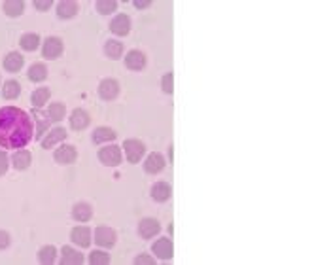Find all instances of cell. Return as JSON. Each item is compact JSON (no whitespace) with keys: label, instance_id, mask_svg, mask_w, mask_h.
<instances>
[{"label":"cell","instance_id":"27","mask_svg":"<svg viewBox=\"0 0 312 265\" xmlns=\"http://www.w3.org/2000/svg\"><path fill=\"white\" fill-rule=\"evenodd\" d=\"M49 97H51V91H49L47 87H40V89H36L34 93H32V97H30V102H32V106H34V108H42V106L49 100Z\"/></svg>","mask_w":312,"mask_h":265},{"label":"cell","instance_id":"5","mask_svg":"<svg viewBox=\"0 0 312 265\" xmlns=\"http://www.w3.org/2000/svg\"><path fill=\"white\" fill-rule=\"evenodd\" d=\"M116 239H118V235H116V231H114L112 227H104V225H100V227L95 229V242H97L99 246L112 248L114 244H116Z\"/></svg>","mask_w":312,"mask_h":265},{"label":"cell","instance_id":"15","mask_svg":"<svg viewBox=\"0 0 312 265\" xmlns=\"http://www.w3.org/2000/svg\"><path fill=\"white\" fill-rule=\"evenodd\" d=\"M70 239L76 242L78 246L87 248L91 244V229L85 227V225H80V227H74L70 233Z\"/></svg>","mask_w":312,"mask_h":265},{"label":"cell","instance_id":"10","mask_svg":"<svg viewBox=\"0 0 312 265\" xmlns=\"http://www.w3.org/2000/svg\"><path fill=\"white\" fill-rule=\"evenodd\" d=\"M161 231V224L155 218H144L138 224V233L142 239H153Z\"/></svg>","mask_w":312,"mask_h":265},{"label":"cell","instance_id":"38","mask_svg":"<svg viewBox=\"0 0 312 265\" xmlns=\"http://www.w3.org/2000/svg\"><path fill=\"white\" fill-rule=\"evenodd\" d=\"M51 4H53L51 0H36V2H34V6L38 8V10H42V12H44V10H47V8H51Z\"/></svg>","mask_w":312,"mask_h":265},{"label":"cell","instance_id":"16","mask_svg":"<svg viewBox=\"0 0 312 265\" xmlns=\"http://www.w3.org/2000/svg\"><path fill=\"white\" fill-rule=\"evenodd\" d=\"M65 138H66V131L63 129V127H55V129H51L47 133L46 138H42V148H44V150L53 148L57 146L61 140H65Z\"/></svg>","mask_w":312,"mask_h":265},{"label":"cell","instance_id":"18","mask_svg":"<svg viewBox=\"0 0 312 265\" xmlns=\"http://www.w3.org/2000/svg\"><path fill=\"white\" fill-rule=\"evenodd\" d=\"M30 163H32V155H30L29 150H17V152L12 155V165L17 169V171H25V169H29Z\"/></svg>","mask_w":312,"mask_h":265},{"label":"cell","instance_id":"1","mask_svg":"<svg viewBox=\"0 0 312 265\" xmlns=\"http://www.w3.org/2000/svg\"><path fill=\"white\" fill-rule=\"evenodd\" d=\"M32 133L34 123L25 110L15 106L0 108V148L21 150L34 138Z\"/></svg>","mask_w":312,"mask_h":265},{"label":"cell","instance_id":"20","mask_svg":"<svg viewBox=\"0 0 312 265\" xmlns=\"http://www.w3.org/2000/svg\"><path fill=\"white\" fill-rule=\"evenodd\" d=\"M23 55L17 51H12L8 53L6 57H4V68H6L8 72H19L21 68H23Z\"/></svg>","mask_w":312,"mask_h":265},{"label":"cell","instance_id":"22","mask_svg":"<svg viewBox=\"0 0 312 265\" xmlns=\"http://www.w3.org/2000/svg\"><path fill=\"white\" fill-rule=\"evenodd\" d=\"M76 13H78L76 2H72V0H63V2H59V6H57V15H59L61 19L76 17Z\"/></svg>","mask_w":312,"mask_h":265},{"label":"cell","instance_id":"29","mask_svg":"<svg viewBox=\"0 0 312 265\" xmlns=\"http://www.w3.org/2000/svg\"><path fill=\"white\" fill-rule=\"evenodd\" d=\"M19 93H21V85H19V82H15V80H8V82H4V87H2L4 99H8V100L17 99Z\"/></svg>","mask_w":312,"mask_h":265},{"label":"cell","instance_id":"6","mask_svg":"<svg viewBox=\"0 0 312 265\" xmlns=\"http://www.w3.org/2000/svg\"><path fill=\"white\" fill-rule=\"evenodd\" d=\"M119 95V83L114 78H106L99 83V97L102 100H114Z\"/></svg>","mask_w":312,"mask_h":265},{"label":"cell","instance_id":"28","mask_svg":"<svg viewBox=\"0 0 312 265\" xmlns=\"http://www.w3.org/2000/svg\"><path fill=\"white\" fill-rule=\"evenodd\" d=\"M19 44H21V47H23L25 51H34L36 47L40 46V36L34 34V32H27V34L21 36Z\"/></svg>","mask_w":312,"mask_h":265},{"label":"cell","instance_id":"14","mask_svg":"<svg viewBox=\"0 0 312 265\" xmlns=\"http://www.w3.org/2000/svg\"><path fill=\"white\" fill-rule=\"evenodd\" d=\"M171 195H172L171 184L155 182L152 186V199L157 201V203H165V201H169V199H171Z\"/></svg>","mask_w":312,"mask_h":265},{"label":"cell","instance_id":"17","mask_svg":"<svg viewBox=\"0 0 312 265\" xmlns=\"http://www.w3.org/2000/svg\"><path fill=\"white\" fill-rule=\"evenodd\" d=\"M32 118L36 119V123H38V131L34 133V138L36 140H42L44 138V133L47 131V127H49V116H46V114L42 112L40 108H34L32 110Z\"/></svg>","mask_w":312,"mask_h":265},{"label":"cell","instance_id":"23","mask_svg":"<svg viewBox=\"0 0 312 265\" xmlns=\"http://www.w3.org/2000/svg\"><path fill=\"white\" fill-rule=\"evenodd\" d=\"M38 261L44 265H51L57 261V248L47 244V246H42L38 250Z\"/></svg>","mask_w":312,"mask_h":265},{"label":"cell","instance_id":"21","mask_svg":"<svg viewBox=\"0 0 312 265\" xmlns=\"http://www.w3.org/2000/svg\"><path fill=\"white\" fill-rule=\"evenodd\" d=\"M91 216H93V208L87 203H76L72 208V218L78 220V222H89Z\"/></svg>","mask_w":312,"mask_h":265},{"label":"cell","instance_id":"39","mask_svg":"<svg viewBox=\"0 0 312 265\" xmlns=\"http://www.w3.org/2000/svg\"><path fill=\"white\" fill-rule=\"evenodd\" d=\"M150 4H152L150 0H135V6L136 8H148Z\"/></svg>","mask_w":312,"mask_h":265},{"label":"cell","instance_id":"33","mask_svg":"<svg viewBox=\"0 0 312 265\" xmlns=\"http://www.w3.org/2000/svg\"><path fill=\"white\" fill-rule=\"evenodd\" d=\"M89 263L91 265H108L110 263V256L106 252H102V250H95L91 252L89 256Z\"/></svg>","mask_w":312,"mask_h":265},{"label":"cell","instance_id":"31","mask_svg":"<svg viewBox=\"0 0 312 265\" xmlns=\"http://www.w3.org/2000/svg\"><path fill=\"white\" fill-rule=\"evenodd\" d=\"M66 114V106L63 102H53V104H49V110H47V116L51 121H61V119L65 118Z\"/></svg>","mask_w":312,"mask_h":265},{"label":"cell","instance_id":"2","mask_svg":"<svg viewBox=\"0 0 312 265\" xmlns=\"http://www.w3.org/2000/svg\"><path fill=\"white\" fill-rule=\"evenodd\" d=\"M123 150H125V155L129 159V163H138L144 153H146V146L142 140H136V138H127L123 142Z\"/></svg>","mask_w":312,"mask_h":265},{"label":"cell","instance_id":"3","mask_svg":"<svg viewBox=\"0 0 312 265\" xmlns=\"http://www.w3.org/2000/svg\"><path fill=\"white\" fill-rule=\"evenodd\" d=\"M63 49H65L63 40L57 38V36H49V38H46L44 46H42V55H44L46 59L53 61V59H57V57H61Z\"/></svg>","mask_w":312,"mask_h":265},{"label":"cell","instance_id":"4","mask_svg":"<svg viewBox=\"0 0 312 265\" xmlns=\"http://www.w3.org/2000/svg\"><path fill=\"white\" fill-rule=\"evenodd\" d=\"M99 161L106 167H118L121 163V148L119 146H106L99 150Z\"/></svg>","mask_w":312,"mask_h":265},{"label":"cell","instance_id":"35","mask_svg":"<svg viewBox=\"0 0 312 265\" xmlns=\"http://www.w3.org/2000/svg\"><path fill=\"white\" fill-rule=\"evenodd\" d=\"M135 263L136 265H155V259L150 256V254H140L135 258Z\"/></svg>","mask_w":312,"mask_h":265},{"label":"cell","instance_id":"25","mask_svg":"<svg viewBox=\"0 0 312 265\" xmlns=\"http://www.w3.org/2000/svg\"><path fill=\"white\" fill-rule=\"evenodd\" d=\"M4 12L10 17H19L25 12V2L23 0H6L4 2Z\"/></svg>","mask_w":312,"mask_h":265},{"label":"cell","instance_id":"37","mask_svg":"<svg viewBox=\"0 0 312 265\" xmlns=\"http://www.w3.org/2000/svg\"><path fill=\"white\" fill-rule=\"evenodd\" d=\"M10 242H12V239H10V233L0 229V250H4V248L10 246Z\"/></svg>","mask_w":312,"mask_h":265},{"label":"cell","instance_id":"30","mask_svg":"<svg viewBox=\"0 0 312 265\" xmlns=\"http://www.w3.org/2000/svg\"><path fill=\"white\" fill-rule=\"evenodd\" d=\"M104 53H106V57L110 59H119L121 57V53H123V44L118 40H108L106 46H104Z\"/></svg>","mask_w":312,"mask_h":265},{"label":"cell","instance_id":"12","mask_svg":"<svg viewBox=\"0 0 312 265\" xmlns=\"http://www.w3.org/2000/svg\"><path fill=\"white\" fill-rule=\"evenodd\" d=\"M61 263L63 265H82L83 254L78 252L76 248H72V246H63L61 248Z\"/></svg>","mask_w":312,"mask_h":265},{"label":"cell","instance_id":"32","mask_svg":"<svg viewBox=\"0 0 312 265\" xmlns=\"http://www.w3.org/2000/svg\"><path fill=\"white\" fill-rule=\"evenodd\" d=\"M118 10V2L116 0H99L97 2V12L102 13V15H110Z\"/></svg>","mask_w":312,"mask_h":265},{"label":"cell","instance_id":"24","mask_svg":"<svg viewBox=\"0 0 312 265\" xmlns=\"http://www.w3.org/2000/svg\"><path fill=\"white\" fill-rule=\"evenodd\" d=\"M116 138V133L110 127H97L93 133V142L95 144H104V142H110Z\"/></svg>","mask_w":312,"mask_h":265},{"label":"cell","instance_id":"11","mask_svg":"<svg viewBox=\"0 0 312 265\" xmlns=\"http://www.w3.org/2000/svg\"><path fill=\"white\" fill-rule=\"evenodd\" d=\"M110 30H112L114 34H118V36L129 34L131 17H129V15H125V13H119V15H116V17L112 19V23H110Z\"/></svg>","mask_w":312,"mask_h":265},{"label":"cell","instance_id":"36","mask_svg":"<svg viewBox=\"0 0 312 265\" xmlns=\"http://www.w3.org/2000/svg\"><path fill=\"white\" fill-rule=\"evenodd\" d=\"M8 161H10V159H8V153L6 152H0V176H2V174H6L8 165H10Z\"/></svg>","mask_w":312,"mask_h":265},{"label":"cell","instance_id":"9","mask_svg":"<svg viewBox=\"0 0 312 265\" xmlns=\"http://www.w3.org/2000/svg\"><path fill=\"white\" fill-rule=\"evenodd\" d=\"M163 169H165V157L159 152H152L146 157V161H144V171L148 174H157Z\"/></svg>","mask_w":312,"mask_h":265},{"label":"cell","instance_id":"13","mask_svg":"<svg viewBox=\"0 0 312 265\" xmlns=\"http://www.w3.org/2000/svg\"><path fill=\"white\" fill-rule=\"evenodd\" d=\"M125 66L129 68V70H142L144 66H146V55L142 51H136V49H133V51L127 53V57H125Z\"/></svg>","mask_w":312,"mask_h":265},{"label":"cell","instance_id":"26","mask_svg":"<svg viewBox=\"0 0 312 265\" xmlns=\"http://www.w3.org/2000/svg\"><path fill=\"white\" fill-rule=\"evenodd\" d=\"M47 78V68L44 63H34L29 68V80L30 82H44Z\"/></svg>","mask_w":312,"mask_h":265},{"label":"cell","instance_id":"19","mask_svg":"<svg viewBox=\"0 0 312 265\" xmlns=\"http://www.w3.org/2000/svg\"><path fill=\"white\" fill-rule=\"evenodd\" d=\"M89 121H91L89 114L85 112V110H82V108H76L70 116V127L72 129H76V131L85 129V127L89 125Z\"/></svg>","mask_w":312,"mask_h":265},{"label":"cell","instance_id":"7","mask_svg":"<svg viewBox=\"0 0 312 265\" xmlns=\"http://www.w3.org/2000/svg\"><path fill=\"white\" fill-rule=\"evenodd\" d=\"M76 157H78L76 148L70 146V144L59 146L53 153V159L57 161V163H61V165H70V163H74V161H76Z\"/></svg>","mask_w":312,"mask_h":265},{"label":"cell","instance_id":"34","mask_svg":"<svg viewBox=\"0 0 312 265\" xmlns=\"http://www.w3.org/2000/svg\"><path fill=\"white\" fill-rule=\"evenodd\" d=\"M161 87H163V91L169 95L174 91V74H172V72H169L167 76H163V80H161Z\"/></svg>","mask_w":312,"mask_h":265},{"label":"cell","instance_id":"8","mask_svg":"<svg viewBox=\"0 0 312 265\" xmlns=\"http://www.w3.org/2000/svg\"><path fill=\"white\" fill-rule=\"evenodd\" d=\"M153 254L157 256L159 259H171L174 256V244H172L171 239H157V241L153 242L152 246Z\"/></svg>","mask_w":312,"mask_h":265}]
</instances>
